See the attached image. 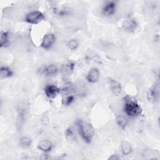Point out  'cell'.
Returning <instances> with one entry per match:
<instances>
[{"instance_id":"8fae6325","label":"cell","mask_w":160,"mask_h":160,"mask_svg":"<svg viewBox=\"0 0 160 160\" xmlns=\"http://www.w3.org/2000/svg\"><path fill=\"white\" fill-rule=\"evenodd\" d=\"M38 149L41 150L44 152H49L51 151L52 148V142L47 139H43L40 141L38 145H37Z\"/></svg>"},{"instance_id":"5bb4252c","label":"cell","mask_w":160,"mask_h":160,"mask_svg":"<svg viewBox=\"0 0 160 160\" xmlns=\"http://www.w3.org/2000/svg\"><path fill=\"white\" fill-rule=\"evenodd\" d=\"M13 72L12 70L6 66H1L0 69V76L1 79H5L10 78L12 76Z\"/></svg>"},{"instance_id":"7a4b0ae2","label":"cell","mask_w":160,"mask_h":160,"mask_svg":"<svg viewBox=\"0 0 160 160\" xmlns=\"http://www.w3.org/2000/svg\"><path fill=\"white\" fill-rule=\"evenodd\" d=\"M124 111L125 113L130 117H135L139 115L142 112L141 106L134 101L128 96L124 98Z\"/></svg>"},{"instance_id":"d6986e66","label":"cell","mask_w":160,"mask_h":160,"mask_svg":"<svg viewBox=\"0 0 160 160\" xmlns=\"http://www.w3.org/2000/svg\"><path fill=\"white\" fill-rule=\"evenodd\" d=\"M67 46L68 47L71 49V50H76L77 49V48L79 46V43L78 41L75 39H72L71 40H69L68 43H67Z\"/></svg>"},{"instance_id":"30bf717a","label":"cell","mask_w":160,"mask_h":160,"mask_svg":"<svg viewBox=\"0 0 160 160\" xmlns=\"http://www.w3.org/2000/svg\"><path fill=\"white\" fill-rule=\"evenodd\" d=\"M138 26L137 22L134 19H128L123 21L122 23V28L127 31H134Z\"/></svg>"},{"instance_id":"3957f363","label":"cell","mask_w":160,"mask_h":160,"mask_svg":"<svg viewBox=\"0 0 160 160\" xmlns=\"http://www.w3.org/2000/svg\"><path fill=\"white\" fill-rule=\"evenodd\" d=\"M45 18L44 14L39 11H33L28 13L25 17V21L29 24H37Z\"/></svg>"},{"instance_id":"44dd1931","label":"cell","mask_w":160,"mask_h":160,"mask_svg":"<svg viewBox=\"0 0 160 160\" xmlns=\"http://www.w3.org/2000/svg\"><path fill=\"white\" fill-rule=\"evenodd\" d=\"M66 69L67 71L69 72H72V71L74 70V64L72 62H69L68 63H67L66 64Z\"/></svg>"},{"instance_id":"5b68a950","label":"cell","mask_w":160,"mask_h":160,"mask_svg":"<svg viewBox=\"0 0 160 160\" xmlns=\"http://www.w3.org/2000/svg\"><path fill=\"white\" fill-rule=\"evenodd\" d=\"M159 84H154L150 88L147 93V99L150 103H154L159 97Z\"/></svg>"},{"instance_id":"2e32d148","label":"cell","mask_w":160,"mask_h":160,"mask_svg":"<svg viewBox=\"0 0 160 160\" xmlns=\"http://www.w3.org/2000/svg\"><path fill=\"white\" fill-rule=\"evenodd\" d=\"M116 122L121 129H124L127 126L128 120L124 116L119 115L116 117Z\"/></svg>"},{"instance_id":"ba28073f","label":"cell","mask_w":160,"mask_h":160,"mask_svg":"<svg viewBox=\"0 0 160 160\" xmlns=\"http://www.w3.org/2000/svg\"><path fill=\"white\" fill-rule=\"evenodd\" d=\"M99 71L96 68H91L87 74L86 79L90 83H95L98 81L99 78Z\"/></svg>"},{"instance_id":"52a82bcc","label":"cell","mask_w":160,"mask_h":160,"mask_svg":"<svg viewBox=\"0 0 160 160\" xmlns=\"http://www.w3.org/2000/svg\"><path fill=\"white\" fill-rule=\"evenodd\" d=\"M44 94L49 99L55 98L60 92V89L52 84H47L44 89Z\"/></svg>"},{"instance_id":"6da1fadb","label":"cell","mask_w":160,"mask_h":160,"mask_svg":"<svg viewBox=\"0 0 160 160\" xmlns=\"http://www.w3.org/2000/svg\"><path fill=\"white\" fill-rule=\"evenodd\" d=\"M76 124L79 135L87 143H90L94 137L95 131L93 126L88 122L81 119L76 121Z\"/></svg>"},{"instance_id":"4fadbf2b","label":"cell","mask_w":160,"mask_h":160,"mask_svg":"<svg viewBox=\"0 0 160 160\" xmlns=\"http://www.w3.org/2000/svg\"><path fill=\"white\" fill-rule=\"evenodd\" d=\"M121 152L124 156H128L130 154L132 151V148L131 145L127 141H123L121 144Z\"/></svg>"},{"instance_id":"8992f818","label":"cell","mask_w":160,"mask_h":160,"mask_svg":"<svg viewBox=\"0 0 160 160\" xmlns=\"http://www.w3.org/2000/svg\"><path fill=\"white\" fill-rule=\"evenodd\" d=\"M116 9V3L114 1H108L105 3L102 9V14L106 17L113 15Z\"/></svg>"},{"instance_id":"9c48e42d","label":"cell","mask_w":160,"mask_h":160,"mask_svg":"<svg viewBox=\"0 0 160 160\" xmlns=\"http://www.w3.org/2000/svg\"><path fill=\"white\" fill-rule=\"evenodd\" d=\"M109 86L111 92L115 96H118L121 93L122 91V87L121 84L118 82L116 80L110 78L109 79Z\"/></svg>"},{"instance_id":"9a60e30c","label":"cell","mask_w":160,"mask_h":160,"mask_svg":"<svg viewBox=\"0 0 160 160\" xmlns=\"http://www.w3.org/2000/svg\"><path fill=\"white\" fill-rule=\"evenodd\" d=\"M9 44V33L6 31H1L0 36V46L1 48L6 47Z\"/></svg>"},{"instance_id":"ac0fdd59","label":"cell","mask_w":160,"mask_h":160,"mask_svg":"<svg viewBox=\"0 0 160 160\" xmlns=\"http://www.w3.org/2000/svg\"><path fill=\"white\" fill-rule=\"evenodd\" d=\"M65 136H66V139L70 141V142H73L75 141V136L74 134V132L72 131V130L71 129V128H68L66 130V132H65Z\"/></svg>"},{"instance_id":"e0dca14e","label":"cell","mask_w":160,"mask_h":160,"mask_svg":"<svg viewBox=\"0 0 160 160\" xmlns=\"http://www.w3.org/2000/svg\"><path fill=\"white\" fill-rule=\"evenodd\" d=\"M31 143H32L31 139L28 137H26V136H24V137H22L21 138H20L19 141V144L20 146L23 148H29L31 146Z\"/></svg>"},{"instance_id":"ffe728a7","label":"cell","mask_w":160,"mask_h":160,"mask_svg":"<svg viewBox=\"0 0 160 160\" xmlns=\"http://www.w3.org/2000/svg\"><path fill=\"white\" fill-rule=\"evenodd\" d=\"M74 99V97L72 95L68 96L66 97L65 99H63L62 103H63L64 105L69 106V105H70V104L73 102Z\"/></svg>"},{"instance_id":"7402d4cb","label":"cell","mask_w":160,"mask_h":160,"mask_svg":"<svg viewBox=\"0 0 160 160\" xmlns=\"http://www.w3.org/2000/svg\"><path fill=\"white\" fill-rule=\"evenodd\" d=\"M120 159V158L116 154H112L111 156H109L108 158V159H111V160H117V159Z\"/></svg>"},{"instance_id":"277c9868","label":"cell","mask_w":160,"mask_h":160,"mask_svg":"<svg viewBox=\"0 0 160 160\" xmlns=\"http://www.w3.org/2000/svg\"><path fill=\"white\" fill-rule=\"evenodd\" d=\"M55 41H56L55 36L52 33H48V34H45L43 36V38L41 40L40 46L43 49H49L52 47V46L54 43Z\"/></svg>"},{"instance_id":"7c38bea8","label":"cell","mask_w":160,"mask_h":160,"mask_svg":"<svg viewBox=\"0 0 160 160\" xmlns=\"http://www.w3.org/2000/svg\"><path fill=\"white\" fill-rule=\"evenodd\" d=\"M58 71V68L54 64H49L45 66L42 69V73L47 76H54L57 74Z\"/></svg>"}]
</instances>
